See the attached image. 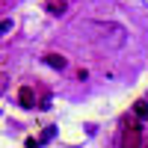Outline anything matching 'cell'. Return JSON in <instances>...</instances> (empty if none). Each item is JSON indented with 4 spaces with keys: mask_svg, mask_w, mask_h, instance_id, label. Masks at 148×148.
Wrapping results in <instances>:
<instances>
[{
    "mask_svg": "<svg viewBox=\"0 0 148 148\" xmlns=\"http://www.w3.org/2000/svg\"><path fill=\"white\" fill-rule=\"evenodd\" d=\"M42 59H45V62L51 65V68H59V71H62V68L68 65V59H65V56H59V53H45Z\"/></svg>",
    "mask_w": 148,
    "mask_h": 148,
    "instance_id": "cell-3",
    "label": "cell"
},
{
    "mask_svg": "<svg viewBox=\"0 0 148 148\" xmlns=\"http://www.w3.org/2000/svg\"><path fill=\"white\" fill-rule=\"evenodd\" d=\"M6 86H9V77H6V74H0V95L6 92Z\"/></svg>",
    "mask_w": 148,
    "mask_h": 148,
    "instance_id": "cell-7",
    "label": "cell"
},
{
    "mask_svg": "<svg viewBox=\"0 0 148 148\" xmlns=\"http://www.w3.org/2000/svg\"><path fill=\"white\" fill-rule=\"evenodd\" d=\"M12 30V21H0V33H9Z\"/></svg>",
    "mask_w": 148,
    "mask_h": 148,
    "instance_id": "cell-8",
    "label": "cell"
},
{
    "mask_svg": "<svg viewBox=\"0 0 148 148\" xmlns=\"http://www.w3.org/2000/svg\"><path fill=\"white\" fill-rule=\"evenodd\" d=\"M18 104L24 110H33L36 107V92L30 89V86H21V89H18Z\"/></svg>",
    "mask_w": 148,
    "mask_h": 148,
    "instance_id": "cell-2",
    "label": "cell"
},
{
    "mask_svg": "<svg viewBox=\"0 0 148 148\" xmlns=\"http://www.w3.org/2000/svg\"><path fill=\"white\" fill-rule=\"evenodd\" d=\"M136 116L139 119H148V104L145 101H136Z\"/></svg>",
    "mask_w": 148,
    "mask_h": 148,
    "instance_id": "cell-4",
    "label": "cell"
},
{
    "mask_svg": "<svg viewBox=\"0 0 148 148\" xmlns=\"http://www.w3.org/2000/svg\"><path fill=\"white\" fill-rule=\"evenodd\" d=\"M62 6H65V0H53V3H51V12H53V15H62V12H65Z\"/></svg>",
    "mask_w": 148,
    "mask_h": 148,
    "instance_id": "cell-5",
    "label": "cell"
},
{
    "mask_svg": "<svg viewBox=\"0 0 148 148\" xmlns=\"http://www.w3.org/2000/svg\"><path fill=\"white\" fill-rule=\"evenodd\" d=\"M121 142H139V133H136V130H125Z\"/></svg>",
    "mask_w": 148,
    "mask_h": 148,
    "instance_id": "cell-6",
    "label": "cell"
},
{
    "mask_svg": "<svg viewBox=\"0 0 148 148\" xmlns=\"http://www.w3.org/2000/svg\"><path fill=\"white\" fill-rule=\"evenodd\" d=\"M89 30H92V39L98 45H107V47H121L127 39V33L121 24H104V21H95L89 24Z\"/></svg>",
    "mask_w": 148,
    "mask_h": 148,
    "instance_id": "cell-1",
    "label": "cell"
}]
</instances>
